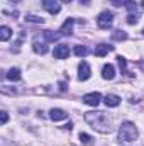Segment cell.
<instances>
[{"mask_svg": "<svg viewBox=\"0 0 144 146\" xmlns=\"http://www.w3.org/2000/svg\"><path fill=\"white\" fill-rule=\"evenodd\" d=\"M9 121V115H7V112H0V122L2 124H5Z\"/></svg>", "mask_w": 144, "mask_h": 146, "instance_id": "cell-24", "label": "cell"}, {"mask_svg": "<svg viewBox=\"0 0 144 146\" xmlns=\"http://www.w3.org/2000/svg\"><path fill=\"white\" fill-rule=\"evenodd\" d=\"M10 36H12V29L7 26H2L0 27V41H9Z\"/></svg>", "mask_w": 144, "mask_h": 146, "instance_id": "cell-14", "label": "cell"}, {"mask_svg": "<svg viewBox=\"0 0 144 146\" xmlns=\"http://www.w3.org/2000/svg\"><path fill=\"white\" fill-rule=\"evenodd\" d=\"M49 117H51L53 121H63V119L68 117V114L63 109H51L49 110Z\"/></svg>", "mask_w": 144, "mask_h": 146, "instance_id": "cell-8", "label": "cell"}, {"mask_svg": "<svg viewBox=\"0 0 144 146\" xmlns=\"http://www.w3.org/2000/svg\"><path fill=\"white\" fill-rule=\"evenodd\" d=\"M141 5H143V9H144V2H143V3H141Z\"/></svg>", "mask_w": 144, "mask_h": 146, "instance_id": "cell-28", "label": "cell"}, {"mask_svg": "<svg viewBox=\"0 0 144 146\" xmlns=\"http://www.w3.org/2000/svg\"><path fill=\"white\" fill-rule=\"evenodd\" d=\"M126 9H127L129 12H136L137 5H136V2H132V0H127V2H126Z\"/></svg>", "mask_w": 144, "mask_h": 146, "instance_id": "cell-22", "label": "cell"}, {"mask_svg": "<svg viewBox=\"0 0 144 146\" xmlns=\"http://www.w3.org/2000/svg\"><path fill=\"white\" fill-rule=\"evenodd\" d=\"M105 106L107 107H117L119 104H120V97L119 95H114V94H108V95H105Z\"/></svg>", "mask_w": 144, "mask_h": 146, "instance_id": "cell-11", "label": "cell"}, {"mask_svg": "<svg viewBox=\"0 0 144 146\" xmlns=\"http://www.w3.org/2000/svg\"><path fill=\"white\" fill-rule=\"evenodd\" d=\"M87 106H92V107H97L98 104H100V100H102V95L98 94V92H92V94H87V95H83V99H81Z\"/></svg>", "mask_w": 144, "mask_h": 146, "instance_id": "cell-4", "label": "cell"}, {"mask_svg": "<svg viewBox=\"0 0 144 146\" xmlns=\"http://www.w3.org/2000/svg\"><path fill=\"white\" fill-rule=\"evenodd\" d=\"M127 22H129L131 26H132V24H137V22H139V15H137V14H129V15H127Z\"/></svg>", "mask_w": 144, "mask_h": 146, "instance_id": "cell-21", "label": "cell"}, {"mask_svg": "<svg viewBox=\"0 0 144 146\" xmlns=\"http://www.w3.org/2000/svg\"><path fill=\"white\" fill-rule=\"evenodd\" d=\"M5 76H7L9 80H12V82H19V80H20V70H19V68H10Z\"/></svg>", "mask_w": 144, "mask_h": 146, "instance_id": "cell-13", "label": "cell"}, {"mask_svg": "<svg viewBox=\"0 0 144 146\" xmlns=\"http://www.w3.org/2000/svg\"><path fill=\"white\" fill-rule=\"evenodd\" d=\"M114 49V46H108V44H98L97 48H95V56H105L107 53H110Z\"/></svg>", "mask_w": 144, "mask_h": 146, "instance_id": "cell-12", "label": "cell"}, {"mask_svg": "<svg viewBox=\"0 0 144 146\" xmlns=\"http://www.w3.org/2000/svg\"><path fill=\"white\" fill-rule=\"evenodd\" d=\"M32 49L36 51L37 54H46L48 53V46L46 44H41V42H34L32 44Z\"/></svg>", "mask_w": 144, "mask_h": 146, "instance_id": "cell-15", "label": "cell"}, {"mask_svg": "<svg viewBox=\"0 0 144 146\" xmlns=\"http://www.w3.org/2000/svg\"><path fill=\"white\" fill-rule=\"evenodd\" d=\"M12 2H14V3H19V2H20V0H12Z\"/></svg>", "mask_w": 144, "mask_h": 146, "instance_id": "cell-27", "label": "cell"}, {"mask_svg": "<svg viewBox=\"0 0 144 146\" xmlns=\"http://www.w3.org/2000/svg\"><path fill=\"white\" fill-rule=\"evenodd\" d=\"M143 33H144V31H143Z\"/></svg>", "mask_w": 144, "mask_h": 146, "instance_id": "cell-30", "label": "cell"}, {"mask_svg": "<svg viewBox=\"0 0 144 146\" xmlns=\"http://www.w3.org/2000/svg\"><path fill=\"white\" fill-rule=\"evenodd\" d=\"M80 3H83V5H88V3H90V0H80Z\"/></svg>", "mask_w": 144, "mask_h": 146, "instance_id": "cell-25", "label": "cell"}, {"mask_svg": "<svg viewBox=\"0 0 144 146\" xmlns=\"http://www.w3.org/2000/svg\"><path fill=\"white\" fill-rule=\"evenodd\" d=\"M59 36H61V34H54L53 31H44V37H46L48 41H56Z\"/></svg>", "mask_w": 144, "mask_h": 146, "instance_id": "cell-20", "label": "cell"}, {"mask_svg": "<svg viewBox=\"0 0 144 146\" xmlns=\"http://www.w3.org/2000/svg\"><path fill=\"white\" fill-rule=\"evenodd\" d=\"M26 21H27V22H34V24H42V22H44L42 17H39V15H32V14H27V15H26Z\"/></svg>", "mask_w": 144, "mask_h": 146, "instance_id": "cell-18", "label": "cell"}, {"mask_svg": "<svg viewBox=\"0 0 144 146\" xmlns=\"http://www.w3.org/2000/svg\"><path fill=\"white\" fill-rule=\"evenodd\" d=\"M42 5H44V9L49 12V14H59V10H61V5H58V2L56 0H42Z\"/></svg>", "mask_w": 144, "mask_h": 146, "instance_id": "cell-7", "label": "cell"}, {"mask_svg": "<svg viewBox=\"0 0 144 146\" xmlns=\"http://www.w3.org/2000/svg\"><path fill=\"white\" fill-rule=\"evenodd\" d=\"M117 61H119V66H120V70H126V58H122V56H117Z\"/></svg>", "mask_w": 144, "mask_h": 146, "instance_id": "cell-23", "label": "cell"}, {"mask_svg": "<svg viewBox=\"0 0 144 146\" xmlns=\"http://www.w3.org/2000/svg\"><path fill=\"white\" fill-rule=\"evenodd\" d=\"M53 54H54V58H58V60H65V58H68V54H70V48H68V44H59V46H56L54 51H53Z\"/></svg>", "mask_w": 144, "mask_h": 146, "instance_id": "cell-6", "label": "cell"}, {"mask_svg": "<svg viewBox=\"0 0 144 146\" xmlns=\"http://www.w3.org/2000/svg\"><path fill=\"white\" fill-rule=\"evenodd\" d=\"M73 22H75L73 19H66V21H65V24H63L61 29H59V34H61V36H70V34H71L73 33Z\"/></svg>", "mask_w": 144, "mask_h": 146, "instance_id": "cell-9", "label": "cell"}, {"mask_svg": "<svg viewBox=\"0 0 144 146\" xmlns=\"http://www.w3.org/2000/svg\"><path fill=\"white\" fill-rule=\"evenodd\" d=\"M80 141H81L83 145H92V143H93L92 136H88V134H85V133H80Z\"/></svg>", "mask_w": 144, "mask_h": 146, "instance_id": "cell-19", "label": "cell"}, {"mask_svg": "<svg viewBox=\"0 0 144 146\" xmlns=\"http://www.w3.org/2000/svg\"><path fill=\"white\" fill-rule=\"evenodd\" d=\"M85 121L98 133L108 134L112 133V119L108 117L105 112L102 110H92V112H85Z\"/></svg>", "mask_w": 144, "mask_h": 146, "instance_id": "cell-1", "label": "cell"}, {"mask_svg": "<svg viewBox=\"0 0 144 146\" xmlns=\"http://www.w3.org/2000/svg\"><path fill=\"white\" fill-rule=\"evenodd\" d=\"M90 75H92V70H90L88 63H87V61H81L80 66H78V78H80L81 82H85V80L90 78Z\"/></svg>", "mask_w": 144, "mask_h": 146, "instance_id": "cell-5", "label": "cell"}, {"mask_svg": "<svg viewBox=\"0 0 144 146\" xmlns=\"http://www.w3.org/2000/svg\"><path fill=\"white\" fill-rule=\"evenodd\" d=\"M137 136H139V131H137V127H136L134 122L126 121V122H122V126L119 127V141L124 143V145H129V143L136 141Z\"/></svg>", "mask_w": 144, "mask_h": 146, "instance_id": "cell-2", "label": "cell"}, {"mask_svg": "<svg viewBox=\"0 0 144 146\" xmlns=\"http://www.w3.org/2000/svg\"><path fill=\"white\" fill-rule=\"evenodd\" d=\"M61 2H63V3H70L71 0H61Z\"/></svg>", "mask_w": 144, "mask_h": 146, "instance_id": "cell-26", "label": "cell"}, {"mask_svg": "<svg viewBox=\"0 0 144 146\" xmlns=\"http://www.w3.org/2000/svg\"><path fill=\"white\" fill-rule=\"evenodd\" d=\"M112 21H114V14L105 10L97 17V26L100 29H108V27H112Z\"/></svg>", "mask_w": 144, "mask_h": 146, "instance_id": "cell-3", "label": "cell"}, {"mask_svg": "<svg viewBox=\"0 0 144 146\" xmlns=\"http://www.w3.org/2000/svg\"><path fill=\"white\" fill-rule=\"evenodd\" d=\"M75 54L80 56V58H83V56L88 54V48L87 46H75Z\"/></svg>", "mask_w": 144, "mask_h": 146, "instance_id": "cell-17", "label": "cell"}, {"mask_svg": "<svg viewBox=\"0 0 144 146\" xmlns=\"http://www.w3.org/2000/svg\"><path fill=\"white\" fill-rule=\"evenodd\" d=\"M115 2H117V0H115Z\"/></svg>", "mask_w": 144, "mask_h": 146, "instance_id": "cell-29", "label": "cell"}, {"mask_svg": "<svg viewBox=\"0 0 144 146\" xmlns=\"http://www.w3.org/2000/svg\"><path fill=\"white\" fill-rule=\"evenodd\" d=\"M102 76L105 78V80H112L114 76H115V68H114V65H104V68H102Z\"/></svg>", "mask_w": 144, "mask_h": 146, "instance_id": "cell-10", "label": "cell"}, {"mask_svg": "<svg viewBox=\"0 0 144 146\" xmlns=\"http://www.w3.org/2000/svg\"><path fill=\"white\" fill-rule=\"evenodd\" d=\"M112 39L114 41H126L127 39V33H124V31H114L112 33Z\"/></svg>", "mask_w": 144, "mask_h": 146, "instance_id": "cell-16", "label": "cell"}]
</instances>
